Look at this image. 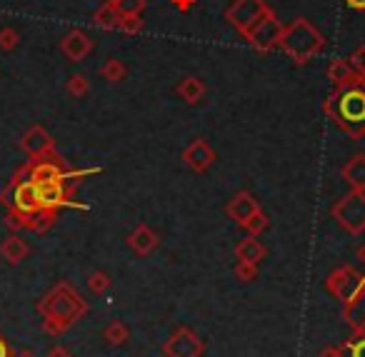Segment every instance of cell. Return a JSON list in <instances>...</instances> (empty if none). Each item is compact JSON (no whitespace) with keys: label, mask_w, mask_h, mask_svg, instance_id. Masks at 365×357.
Returning <instances> with one entry per match:
<instances>
[{"label":"cell","mask_w":365,"mask_h":357,"mask_svg":"<svg viewBox=\"0 0 365 357\" xmlns=\"http://www.w3.org/2000/svg\"><path fill=\"white\" fill-rule=\"evenodd\" d=\"M36 310L41 315L43 332L58 337L88 315V302L71 282L61 280L36 302Z\"/></svg>","instance_id":"1"},{"label":"cell","mask_w":365,"mask_h":357,"mask_svg":"<svg viewBox=\"0 0 365 357\" xmlns=\"http://www.w3.org/2000/svg\"><path fill=\"white\" fill-rule=\"evenodd\" d=\"M323 113L343 135L360 140L365 135V78L353 86L333 88L323 100Z\"/></svg>","instance_id":"2"},{"label":"cell","mask_w":365,"mask_h":357,"mask_svg":"<svg viewBox=\"0 0 365 357\" xmlns=\"http://www.w3.org/2000/svg\"><path fill=\"white\" fill-rule=\"evenodd\" d=\"M278 48L295 63V66H305L313 61L318 53L325 48V36L308 21V18H295L283 28Z\"/></svg>","instance_id":"3"},{"label":"cell","mask_w":365,"mask_h":357,"mask_svg":"<svg viewBox=\"0 0 365 357\" xmlns=\"http://www.w3.org/2000/svg\"><path fill=\"white\" fill-rule=\"evenodd\" d=\"M330 215L338 222V227H343L348 235H363L365 232V192L350 190L348 195H343L330 207Z\"/></svg>","instance_id":"4"},{"label":"cell","mask_w":365,"mask_h":357,"mask_svg":"<svg viewBox=\"0 0 365 357\" xmlns=\"http://www.w3.org/2000/svg\"><path fill=\"white\" fill-rule=\"evenodd\" d=\"M363 282H365L363 270H358L355 265H338L335 270L328 272V277L323 280V285H325V290H328L330 295L340 302V305H345V302L353 300L355 292L360 290Z\"/></svg>","instance_id":"5"},{"label":"cell","mask_w":365,"mask_h":357,"mask_svg":"<svg viewBox=\"0 0 365 357\" xmlns=\"http://www.w3.org/2000/svg\"><path fill=\"white\" fill-rule=\"evenodd\" d=\"M165 357H203L205 355V340L188 325H180L170 332V337L163 345Z\"/></svg>","instance_id":"6"},{"label":"cell","mask_w":365,"mask_h":357,"mask_svg":"<svg viewBox=\"0 0 365 357\" xmlns=\"http://www.w3.org/2000/svg\"><path fill=\"white\" fill-rule=\"evenodd\" d=\"M270 11H273V8H270L265 0H233L228 6V11H225V21H228L240 36H245V33Z\"/></svg>","instance_id":"7"},{"label":"cell","mask_w":365,"mask_h":357,"mask_svg":"<svg viewBox=\"0 0 365 357\" xmlns=\"http://www.w3.org/2000/svg\"><path fill=\"white\" fill-rule=\"evenodd\" d=\"M283 28L285 26L278 21V16H275V13L270 11V13H265V16L260 18V21L255 23V26L250 28V31L245 33L243 38L258 53H270V51H275V48H278L280 36H283Z\"/></svg>","instance_id":"8"},{"label":"cell","mask_w":365,"mask_h":357,"mask_svg":"<svg viewBox=\"0 0 365 357\" xmlns=\"http://www.w3.org/2000/svg\"><path fill=\"white\" fill-rule=\"evenodd\" d=\"M21 150L26 152L28 157H43V155H48V152L56 150V140H53V135L43 125H33L23 133Z\"/></svg>","instance_id":"9"},{"label":"cell","mask_w":365,"mask_h":357,"mask_svg":"<svg viewBox=\"0 0 365 357\" xmlns=\"http://www.w3.org/2000/svg\"><path fill=\"white\" fill-rule=\"evenodd\" d=\"M61 53L71 63H83L93 53V38L86 31H81V28H73V31H68L63 36Z\"/></svg>","instance_id":"10"},{"label":"cell","mask_w":365,"mask_h":357,"mask_svg":"<svg viewBox=\"0 0 365 357\" xmlns=\"http://www.w3.org/2000/svg\"><path fill=\"white\" fill-rule=\"evenodd\" d=\"M182 162L193 172H205V170H210V165L215 162V150L210 148L208 140L195 138V140L182 150Z\"/></svg>","instance_id":"11"},{"label":"cell","mask_w":365,"mask_h":357,"mask_svg":"<svg viewBox=\"0 0 365 357\" xmlns=\"http://www.w3.org/2000/svg\"><path fill=\"white\" fill-rule=\"evenodd\" d=\"M125 242H128V247L135 252V255L145 257V255H150L153 250H158V245H160V235H158L150 225L140 222V225H138L135 230L125 237Z\"/></svg>","instance_id":"12"},{"label":"cell","mask_w":365,"mask_h":357,"mask_svg":"<svg viewBox=\"0 0 365 357\" xmlns=\"http://www.w3.org/2000/svg\"><path fill=\"white\" fill-rule=\"evenodd\" d=\"M258 210H260V202L255 200L248 190L235 192V195L228 200V205H225V215H228L233 222H238V225H243V222Z\"/></svg>","instance_id":"13"},{"label":"cell","mask_w":365,"mask_h":357,"mask_svg":"<svg viewBox=\"0 0 365 357\" xmlns=\"http://www.w3.org/2000/svg\"><path fill=\"white\" fill-rule=\"evenodd\" d=\"M343 320L348 322L353 332H365V282L355 292L353 300L343 305Z\"/></svg>","instance_id":"14"},{"label":"cell","mask_w":365,"mask_h":357,"mask_svg":"<svg viewBox=\"0 0 365 357\" xmlns=\"http://www.w3.org/2000/svg\"><path fill=\"white\" fill-rule=\"evenodd\" d=\"M268 257V247L258 240V237L248 235L245 240H240L235 245V260L238 262H250V265H260Z\"/></svg>","instance_id":"15"},{"label":"cell","mask_w":365,"mask_h":357,"mask_svg":"<svg viewBox=\"0 0 365 357\" xmlns=\"http://www.w3.org/2000/svg\"><path fill=\"white\" fill-rule=\"evenodd\" d=\"M28 255H31V245H28L18 232L8 235L6 240H3V245H0V257H3L8 265H21Z\"/></svg>","instance_id":"16"},{"label":"cell","mask_w":365,"mask_h":357,"mask_svg":"<svg viewBox=\"0 0 365 357\" xmlns=\"http://www.w3.org/2000/svg\"><path fill=\"white\" fill-rule=\"evenodd\" d=\"M340 175H343V180L350 185V190L365 192V155L363 152L350 157L343 165V170H340Z\"/></svg>","instance_id":"17"},{"label":"cell","mask_w":365,"mask_h":357,"mask_svg":"<svg viewBox=\"0 0 365 357\" xmlns=\"http://www.w3.org/2000/svg\"><path fill=\"white\" fill-rule=\"evenodd\" d=\"M328 81L333 83V88H345V86H353V83L363 81V78L353 71L348 58H345V61L335 58V61H330V66H328Z\"/></svg>","instance_id":"18"},{"label":"cell","mask_w":365,"mask_h":357,"mask_svg":"<svg viewBox=\"0 0 365 357\" xmlns=\"http://www.w3.org/2000/svg\"><path fill=\"white\" fill-rule=\"evenodd\" d=\"M175 95L180 98L182 103H188V105H198L205 98V83L195 76H185L175 86Z\"/></svg>","instance_id":"19"},{"label":"cell","mask_w":365,"mask_h":357,"mask_svg":"<svg viewBox=\"0 0 365 357\" xmlns=\"http://www.w3.org/2000/svg\"><path fill=\"white\" fill-rule=\"evenodd\" d=\"M103 340L113 347H123L130 340V330H128V325L123 320H113V322H108L106 330H103Z\"/></svg>","instance_id":"20"},{"label":"cell","mask_w":365,"mask_h":357,"mask_svg":"<svg viewBox=\"0 0 365 357\" xmlns=\"http://www.w3.org/2000/svg\"><path fill=\"white\" fill-rule=\"evenodd\" d=\"M118 23H120V13H118L115 6L103 3V6L93 13V26L103 28V31H118Z\"/></svg>","instance_id":"21"},{"label":"cell","mask_w":365,"mask_h":357,"mask_svg":"<svg viewBox=\"0 0 365 357\" xmlns=\"http://www.w3.org/2000/svg\"><path fill=\"white\" fill-rule=\"evenodd\" d=\"M98 73H101V78H106L108 83H120L123 78L128 76V68L123 66V63L118 61V58H108V61L103 63L101 71H98Z\"/></svg>","instance_id":"22"},{"label":"cell","mask_w":365,"mask_h":357,"mask_svg":"<svg viewBox=\"0 0 365 357\" xmlns=\"http://www.w3.org/2000/svg\"><path fill=\"white\" fill-rule=\"evenodd\" d=\"M240 227H243V230L248 232V235L258 237V235H263V232L270 227V220H268V215L263 212V207H260V210H258V212H253V215H250L248 220H245Z\"/></svg>","instance_id":"23"},{"label":"cell","mask_w":365,"mask_h":357,"mask_svg":"<svg viewBox=\"0 0 365 357\" xmlns=\"http://www.w3.org/2000/svg\"><path fill=\"white\" fill-rule=\"evenodd\" d=\"M86 285H88V290H91L93 295H98V297H101V295H106V292L110 290L113 280H110V275H108V272L96 270V272H91V275H88Z\"/></svg>","instance_id":"24"},{"label":"cell","mask_w":365,"mask_h":357,"mask_svg":"<svg viewBox=\"0 0 365 357\" xmlns=\"http://www.w3.org/2000/svg\"><path fill=\"white\" fill-rule=\"evenodd\" d=\"M143 28H145L143 13H128V16H120V23H118V31H123L125 36H138Z\"/></svg>","instance_id":"25"},{"label":"cell","mask_w":365,"mask_h":357,"mask_svg":"<svg viewBox=\"0 0 365 357\" xmlns=\"http://www.w3.org/2000/svg\"><path fill=\"white\" fill-rule=\"evenodd\" d=\"M345 357H365V332H350V337L343 342Z\"/></svg>","instance_id":"26"},{"label":"cell","mask_w":365,"mask_h":357,"mask_svg":"<svg viewBox=\"0 0 365 357\" xmlns=\"http://www.w3.org/2000/svg\"><path fill=\"white\" fill-rule=\"evenodd\" d=\"M66 90L71 93L73 98H83V95H88V90H91V83H88V78L83 76V73H73V76L66 81Z\"/></svg>","instance_id":"27"},{"label":"cell","mask_w":365,"mask_h":357,"mask_svg":"<svg viewBox=\"0 0 365 357\" xmlns=\"http://www.w3.org/2000/svg\"><path fill=\"white\" fill-rule=\"evenodd\" d=\"M18 43H21V36H18L16 28H3V31H0V51L3 53L16 51Z\"/></svg>","instance_id":"28"},{"label":"cell","mask_w":365,"mask_h":357,"mask_svg":"<svg viewBox=\"0 0 365 357\" xmlns=\"http://www.w3.org/2000/svg\"><path fill=\"white\" fill-rule=\"evenodd\" d=\"M235 277L240 282H253L258 277V265H250V262H235Z\"/></svg>","instance_id":"29"},{"label":"cell","mask_w":365,"mask_h":357,"mask_svg":"<svg viewBox=\"0 0 365 357\" xmlns=\"http://www.w3.org/2000/svg\"><path fill=\"white\" fill-rule=\"evenodd\" d=\"M348 63L353 66V71L358 73L360 78H365V46H358L353 53L348 56Z\"/></svg>","instance_id":"30"},{"label":"cell","mask_w":365,"mask_h":357,"mask_svg":"<svg viewBox=\"0 0 365 357\" xmlns=\"http://www.w3.org/2000/svg\"><path fill=\"white\" fill-rule=\"evenodd\" d=\"M145 11V0H120L118 3V13L128 16V13H143Z\"/></svg>","instance_id":"31"},{"label":"cell","mask_w":365,"mask_h":357,"mask_svg":"<svg viewBox=\"0 0 365 357\" xmlns=\"http://www.w3.org/2000/svg\"><path fill=\"white\" fill-rule=\"evenodd\" d=\"M318 357H345L343 352V345H328L318 352Z\"/></svg>","instance_id":"32"},{"label":"cell","mask_w":365,"mask_h":357,"mask_svg":"<svg viewBox=\"0 0 365 357\" xmlns=\"http://www.w3.org/2000/svg\"><path fill=\"white\" fill-rule=\"evenodd\" d=\"M48 357H76V355H73V352L68 350V347H63V345H56V347H53L51 352H48Z\"/></svg>","instance_id":"33"},{"label":"cell","mask_w":365,"mask_h":357,"mask_svg":"<svg viewBox=\"0 0 365 357\" xmlns=\"http://www.w3.org/2000/svg\"><path fill=\"white\" fill-rule=\"evenodd\" d=\"M170 3L178 8V11H182V13H188L190 8L195 6V0H170Z\"/></svg>","instance_id":"34"},{"label":"cell","mask_w":365,"mask_h":357,"mask_svg":"<svg viewBox=\"0 0 365 357\" xmlns=\"http://www.w3.org/2000/svg\"><path fill=\"white\" fill-rule=\"evenodd\" d=\"M0 357H16V352L11 350V345H8L3 335H0Z\"/></svg>","instance_id":"35"},{"label":"cell","mask_w":365,"mask_h":357,"mask_svg":"<svg viewBox=\"0 0 365 357\" xmlns=\"http://www.w3.org/2000/svg\"><path fill=\"white\" fill-rule=\"evenodd\" d=\"M348 3V8H353V11H365V0H345Z\"/></svg>","instance_id":"36"},{"label":"cell","mask_w":365,"mask_h":357,"mask_svg":"<svg viewBox=\"0 0 365 357\" xmlns=\"http://www.w3.org/2000/svg\"><path fill=\"white\" fill-rule=\"evenodd\" d=\"M16 357H38V355H36L33 350H23V352H18Z\"/></svg>","instance_id":"37"},{"label":"cell","mask_w":365,"mask_h":357,"mask_svg":"<svg viewBox=\"0 0 365 357\" xmlns=\"http://www.w3.org/2000/svg\"><path fill=\"white\" fill-rule=\"evenodd\" d=\"M358 257H360V260H363V265H365V242L358 247Z\"/></svg>","instance_id":"38"},{"label":"cell","mask_w":365,"mask_h":357,"mask_svg":"<svg viewBox=\"0 0 365 357\" xmlns=\"http://www.w3.org/2000/svg\"><path fill=\"white\" fill-rule=\"evenodd\" d=\"M103 3H108V6H115L118 8V3H120V0H103Z\"/></svg>","instance_id":"39"}]
</instances>
